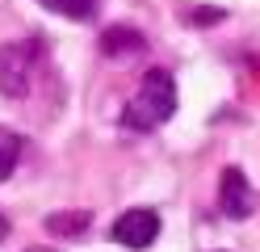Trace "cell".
<instances>
[{"mask_svg": "<svg viewBox=\"0 0 260 252\" xmlns=\"http://www.w3.org/2000/svg\"><path fill=\"white\" fill-rule=\"evenodd\" d=\"M172 114H176V80L164 72V67H151V72L143 76V89L130 97V105L122 114V126L155 130V126H164Z\"/></svg>", "mask_w": 260, "mask_h": 252, "instance_id": "obj_1", "label": "cell"}, {"mask_svg": "<svg viewBox=\"0 0 260 252\" xmlns=\"http://www.w3.org/2000/svg\"><path fill=\"white\" fill-rule=\"evenodd\" d=\"M34 63H38V42H5L0 46V93L25 97Z\"/></svg>", "mask_w": 260, "mask_h": 252, "instance_id": "obj_2", "label": "cell"}, {"mask_svg": "<svg viewBox=\"0 0 260 252\" xmlns=\"http://www.w3.org/2000/svg\"><path fill=\"white\" fill-rule=\"evenodd\" d=\"M218 206H222L226 218H252V210H256V189H252V181L243 177V168H222Z\"/></svg>", "mask_w": 260, "mask_h": 252, "instance_id": "obj_3", "label": "cell"}, {"mask_svg": "<svg viewBox=\"0 0 260 252\" xmlns=\"http://www.w3.org/2000/svg\"><path fill=\"white\" fill-rule=\"evenodd\" d=\"M159 235V214L139 206V210H126L118 223H113V240H118L122 248H151Z\"/></svg>", "mask_w": 260, "mask_h": 252, "instance_id": "obj_4", "label": "cell"}, {"mask_svg": "<svg viewBox=\"0 0 260 252\" xmlns=\"http://www.w3.org/2000/svg\"><path fill=\"white\" fill-rule=\"evenodd\" d=\"M143 46H147V38H143L139 30H130V25H109V30L101 34V50L113 55V59L135 55V50H143Z\"/></svg>", "mask_w": 260, "mask_h": 252, "instance_id": "obj_5", "label": "cell"}, {"mask_svg": "<svg viewBox=\"0 0 260 252\" xmlns=\"http://www.w3.org/2000/svg\"><path fill=\"white\" fill-rule=\"evenodd\" d=\"M38 5L59 13V17H68V21H92L101 13V0H38Z\"/></svg>", "mask_w": 260, "mask_h": 252, "instance_id": "obj_6", "label": "cell"}, {"mask_svg": "<svg viewBox=\"0 0 260 252\" xmlns=\"http://www.w3.org/2000/svg\"><path fill=\"white\" fill-rule=\"evenodd\" d=\"M88 223H92L88 210H59L46 218V231L51 235H80V231H88Z\"/></svg>", "mask_w": 260, "mask_h": 252, "instance_id": "obj_7", "label": "cell"}, {"mask_svg": "<svg viewBox=\"0 0 260 252\" xmlns=\"http://www.w3.org/2000/svg\"><path fill=\"white\" fill-rule=\"evenodd\" d=\"M21 147H25V139H21L17 130H5V126H0V181H9V173L17 168Z\"/></svg>", "mask_w": 260, "mask_h": 252, "instance_id": "obj_8", "label": "cell"}, {"mask_svg": "<svg viewBox=\"0 0 260 252\" xmlns=\"http://www.w3.org/2000/svg\"><path fill=\"white\" fill-rule=\"evenodd\" d=\"M193 21L198 25H214V21H222V9H193Z\"/></svg>", "mask_w": 260, "mask_h": 252, "instance_id": "obj_9", "label": "cell"}, {"mask_svg": "<svg viewBox=\"0 0 260 252\" xmlns=\"http://www.w3.org/2000/svg\"><path fill=\"white\" fill-rule=\"evenodd\" d=\"M5 235H9V218L0 214V240H5Z\"/></svg>", "mask_w": 260, "mask_h": 252, "instance_id": "obj_10", "label": "cell"}, {"mask_svg": "<svg viewBox=\"0 0 260 252\" xmlns=\"http://www.w3.org/2000/svg\"><path fill=\"white\" fill-rule=\"evenodd\" d=\"M25 252H55V248H25Z\"/></svg>", "mask_w": 260, "mask_h": 252, "instance_id": "obj_11", "label": "cell"}]
</instances>
